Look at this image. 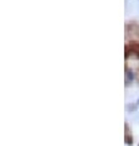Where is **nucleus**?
Wrapping results in <instances>:
<instances>
[{
	"instance_id": "obj_5",
	"label": "nucleus",
	"mask_w": 139,
	"mask_h": 146,
	"mask_svg": "<svg viewBox=\"0 0 139 146\" xmlns=\"http://www.w3.org/2000/svg\"><path fill=\"white\" fill-rule=\"evenodd\" d=\"M137 104H139V98H138V100H137Z\"/></svg>"
},
{
	"instance_id": "obj_2",
	"label": "nucleus",
	"mask_w": 139,
	"mask_h": 146,
	"mask_svg": "<svg viewBox=\"0 0 139 146\" xmlns=\"http://www.w3.org/2000/svg\"><path fill=\"white\" fill-rule=\"evenodd\" d=\"M134 81V72L132 69L126 66V73H124V82H126V86L128 87L130 83H133Z\"/></svg>"
},
{
	"instance_id": "obj_1",
	"label": "nucleus",
	"mask_w": 139,
	"mask_h": 146,
	"mask_svg": "<svg viewBox=\"0 0 139 146\" xmlns=\"http://www.w3.org/2000/svg\"><path fill=\"white\" fill-rule=\"evenodd\" d=\"M132 56H135L139 58V42L138 41H130L126 45V58Z\"/></svg>"
},
{
	"instance_id": "obj_3",
	"label": "nucleus",
	"mask_w": 139,
	"mask_h": 146,
	"mask_svg": "<svg viewBox=\"0 0 139 146\" xmlns=\"http://www.w3.org/2000/svg\"><path fill=\"white\" fill-rule=\"evenodd\" d=\"M124 129H126V134H124V141H126V144L128 146H132V145H133V136H132V133L129 131V126H128L127 123H126V125H124Z\"/></svg>"
},
{
	"instance_id": "obj_4",
	"label": "nucleus",
	"mask_w": 139,
	"mask_h": 146,
	"mask_svg": "<svg viewBox=\"0 0 139 146\" xmlns=\"http://www.w3.org/2000/svg\"><path fill=\"white\" fill-rule=\"evenodd\" d=\"M127 109H130V110H135V109H137V105H127Z\"/></svg>"
}]
</instances>
